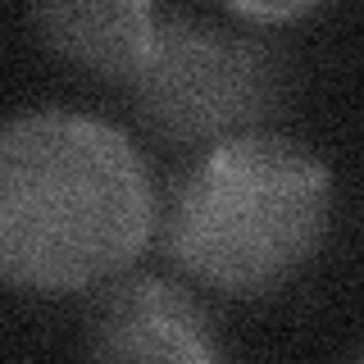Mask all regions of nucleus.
I'll list each match as a JSON object with an SVG mask.
<instances>
[{"label": "nucleus", "mask_w": 364, "mask_h": 364, "mask_svg": "<svg viewBox=\"0 0 364 364\" xmlns=\"http://www.w3.org/2000/svg\"><path fill=\"white\" fill-rule=\"evenodd\" d=\"M155 232V182L114 123L32 109L0 123V282L68 296L114 282Z\"/></svg>", "instance_id": "1"}, {"label": "nucleus", "mask_w": 364, "mask_h": 364, "mask_svg": "<svg viewBox=\"0 0 364 364\" xmlns=\"http://www.w3.org/2000/svg\"><path fill=\"white\" fill-rule=\"evenodd\" d=\"M136 114L168 141L250 136L278 96V64L264 41L191 14H159L155 46L132 77Z\"/></svg>", "instance_id": "3"}, {"label": "nucleus", "mask_w": 364, "mask_h": 364, "mask_svg": "<svg viewBox=\"0 0 364 364\" xmlns=\"http://www.w3.org/2000/svg\"><path fill=\"white\" fill-rule=\"evenodd\" d=\"M333 214V173L282 136H232L205 151L164 214V250L191 282L264 296L296 278Z\"/></svg>", "instance_id": "2"}, {"label": "nucleus", "mask_w": 364, "mask_h": 364, "mask_svg": "<svg viewBox=\"0 0 364 364\" xmlns=\"http://www.w3.org/2000/svg\"><path fill=\"white\" fill-rule=\"evenodd\" d=\"M360 364H364V355H360Z\"/></svg>", "instance_id": "7"}, {"label": "nucleus", "mask_w": 364, "mask_h": 364, "mask_svg": "<svg viewBox=\"0 0 364 364\" xmlns=\"http://www.w3.org/2000/svg\"><path fill=\"white\" fill-rule=\"evenodd\" d=\"M91 364H223L210 314L178 282L136 273L105 282L87 318Z\"/></svg>", "instance_id": "4"}, {"label": "nucleus", "mask_w": 364, "mask_h": 364, "mask_svg": "<svg viewBox=\"0 0 364 364\" xmlns=\"http://www.w3.org/2000/svg\"><path fill=\"white\" fill-rule=\"evenodd\" d=\"M159 9L146 0H91V5H46L37 28L50 50L91 68L96 77L132 82L155 46Z\"/></svg>", "instance_id": "5"}, {"label": "nucleus", "mask_w": 364, "mask_h": 364, "mask_svg": "<svg viewBox=\"0 0 364 364\" xmlns=\"http://www.w3.org/2000/svg\"><path fill=\"white\" fill-rule=\"evenodd\" d=\"M237 14H246V18H301V14H310V5H237Z\"/></svg>", "instance_id": "6"}]
</instances>
